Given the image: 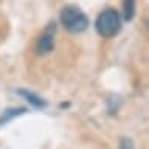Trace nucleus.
Returning a JSON list of instances; mask_svg holds the SVG:
<instances>
[{
  "label": "nucleus",
  "instance_id": "nucleus-1",
  "mask_svg": "<svg viewBox=\"0 0 149 149\" xmlns=\"http://www.w3.org/2000/svg\"><path fill=\"white\" fill-rule=\"evenodd\" d=\"M61 23L67 31L76 34V33H82L87 30L88 19L81 8L74 6V5H68V6H64L61 11Z\"/></svg>",
  "mask_w": 149,
  "mask_h": 149
},
{
  "label": "nucleus",
  "instance_id": "nucleus-2",
  "mask_svg": "<svg viewBox=\"0 0 149 149\" xmlns=\"http://www.w3.org/2000/svg\"><path fill=\"white\" fill-rule=\"evenodd\" d=\"M95 28L98 34L102 37H113L121 28V19L116 9H104L100 16L96 17Z\"/></svg>",
  "mask_w": 149,
  "mask_h": 149
},
{
  "label": "nucleus",
  "instance_id": "nucleus-3",
  "mask_svg": "<svg viewBox=\"0 0 149 149\" xmlns=\"http://www.w3.org/2000/svg\"><path fill=\"white\" fill-rule=\"evenodd\" d=\"M36 48H37V53L39 54H48L50 51L54 48V37H53V34H51V33H44V34L37 39Z\"/></svg>",
  "mask_w": 149,
  "mask_h": 149
},
{
  "label": "nucleus",
  "instance_id": "nucleus-4",
  "mask_svg": "<svg viewBox=\"0 0 149 149\" xmlns=\"http://www.w3.org/2000/svg\"><path fill=\"white\" fill-rule=\"evenodd\" d=\"M17 93H19V95H22V96H25V98H26V101L30 102V104H33L34 107H45V101L42 100V98H39L37 95H34L33 92H28V90H19Z\"/></svg>",
  "mask_w": 149,
  "mask_h": 149
},
{
  "label": "nucleus",
  "instance_id": "nucleus-5",
  "mask_svg": "<svg viewBox=\"0 0 149 149\" xmlns=\"http://www.w3.org/2000/svg\"><path fill=\"white\" fill-rule=\"evenodd\" d=\"M135 6H137V0H124L123 2V16L127 22H130L135 16Z\"/></svg>",
  "mask_w": 149,
  "mask_h": 149
},
{
  "label": "nucleus",
  "instance_id": "nucleus-6",
  "mask_svg": "<svg viewBox=\"0 0 149 149\" xmlns=\"http://www.w3.org/2000/svg\"><path fill=\"white\" fill-rule=\"evenodd\" d=\"M25 110H26V109H23V107H19V109H8L6 112H3L2 118H0V124H2V123H6V121H9L11 118H14V116L23 113Z\"/></svg>",
  "mask_w": 149,
  "mask_h": 149
},
{
  "label": "nucleus",
  "instance_id": "nucleus-7",
  "mask_svg": "<svg viewBox=\"0 0 149 149\" xmlns=\"http://www.w3.org/2000/svg\"><path fill=\"white\" fill-rule=\"evenodd\" d=\"M120 149H132V141H130V140H127V138L121 140Z\"/></svg>",
  "mask_w": 149,
  "mask_h": 149
}]
</instances>
